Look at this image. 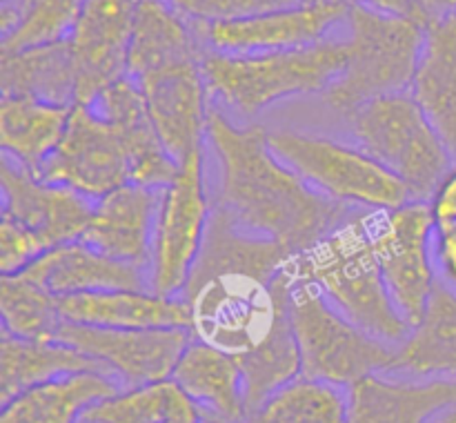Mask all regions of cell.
Segmentation results:
<instances>
[{"label":"cell","instance_id":"7c38bea8","mask_svg":"<svg viewBox=\"0 0 456 423\" xmlns=\"http://www.w3.org/2000/svg\"><path fill=\"white\" fill-rule=\"evenodd\" d=\"M191 338L187 328L116 329L62 321L56 341L101 361L125 387H136L172 378Z\"/></svg>","mask_w":456,"mask_h":423},{"label":"cell","instance_id":"7a4b0ae2","mask_svg":"<svg viewBox=\"0 0 456 423\" xmlns=\"http://www.w3.org/2000/svg\"><path fill=\"white\" fill-rule=\"evenodd\" d=\"M370 214V209H356L325 239L297 254L292 276L314 283L337 310L365 332L401 346L412 332V325L392 301L374 256Z\"/></svg>","mask_w":456,"mask_h":423},{"label":"cell","instance_id":"e575fe53","mask_svg":"<svg viewBox=\"0 0 456 423\" xmlns=\"http://www.w3.org/2000/svg\"><path fill=\"white\" fill-rule=\"evenodd\" d=\"M87 0H27L12 31L3 34L0 52L65 43Z\"/></svg>","mask_w":456,"mask_h":423},{"label":"cell","instance_id":"7402d4cb","mask_svg":"<svg viewBox=\"0 0 456 423\" xmlns=\"http://www.w3.org/2000/svg\"><path fill=\"white\" fill-rule=\"evenodd\" d=\"M205 423H239L248 417L243 370L236 356L191 338L172 372Z\"/></svg>","mask_w":456,"mask_h":423},{"label":"cell","instance_id":"d6a6232c","mask_svg":"<svg viewBox=\"0 0 456 423\" xmlns=\"http://www.w3.org/2000/svg\"><path fill=\"white\" fill-rule=\"evenodd\" d=\"M347 396L338 386L297 378L239 423H346Z\"/></svg>","mask_w":456,"mask_h":423},{"label":"cell","instance_id":"cb8c5ba5","mask_svg":"<svg viewBox=\"0 0 456 423\" xmlns=\"http://www.w3.org/2000/svg\"><path fill=\"white\" fill-rule=\"evenodd\" d=\"M410 94L456 156V12L428 22Z\"/></svg>","mask_w":456,"mask_h":423},{"label":"cell","instance_id":"ab89813d","mask_svg":"<svg viewBox=\"0 0 456 423\" xmlns=\"http://www.w3.org/2000/svg\"><path fill=\"white\" fill-rule=\"evenodd\" d=\"M343 4H356V7L372 9V12L381 13H392V16H417L421 18V13L417 12V4L414 0H338ZM423 20V18H421ZM428 25V22H426Z\"/></svg>","mask_w":456,"mask_h":423},{"label":"cell","instance_id":"277c9868","mask_svg":"<svg viewBox=\"0 0 456 423\" xmlns=\"http://www.w3.org/2000/svg\"><path fill=\"white\" fill-rule=\"evenodd\" d=\"M347 62L323 92L334 111L347 116L372 98L410 92L426 43V20L350 4L346 13Z\"/></svg>","mask_w":456,"mask_h":423},{"label":"cell","instance_id":"5bb4252c","mask_svg":"<svg viewBox=\"0 0 456 423\" xmlns=\"http://www.w3.org/2000/svg\"><path fill=\"white\" fill-rule=\"evenodd\" d=\"M136 0H87L67 38L76 83V102H89L129 74Z\"/></svg>","mask_w":456,"mask_h":423},{"label":"cell","instance_id":"2e32d148","mask_svg":"<svg viewBox=\"0 0 456 423\" xmlns=\"http://www.w3.org/2000/svg\"><path fill=\"white\" fill-rule=\"evenodd\" d=\"M3 214L29 227L49 248L78 240L92 216L94 200L61 183H49L3 154Z\"/></svg>","mask_w":456,"mask_h":423},{"label":"cell","instance_id":"5b68a950","mask_svg":"<svg viewBox=\"0 0 456 423\" xmlns=\"http://www.w3.org/2000/svg\"><path fill=\"white\" fill-rule=\"evenodd\" d=\"M294 261V258H292ZM292 263L274 281L240 272H218L187 283L191 334L227 354H249L289 312Z\"/></svg>","mask_w":456,"mask_h":423},{"label":"cell","instance_id":"1f68e13d","mask_svg":"<svg viewBox=\"0 0 456 423\" xmlns=\"http://www.w3.org/2000/svg\"><path fill=\"white\" fill-rule=\"evenodd\" d=\"M199 410L174 378L125 387L80 414L78 423H167L178 414Z\"/></svg>","mask_w":456,"mask_h":423},{"label":"cell","instance_id":"d590c367","mask_svg":"<svg viewBox=\"0 0 456 423\" xmlns=\"http://www.w3.org/2000/svg\"><path fill=\"white\" fill-rule=\"evenodd\" d=\"M169 3H174L181 12L196 20H234V18L303 7L316 0H169Z\"/></svg>","mask_w":456,"mask_h":423},{"label":"cell","instance_id":"6da1fadb","mask_svg":"<svg viewBox=\"0 0 456 423\" xmlns=\"http://www.w3.org/2000/svg\"><path fill=\"white\" fill-rule=\"evenodd\" d=\"M208 147L216 165L214 207L252 234L301 254L337 230L356 209L307 185L267 145L258 125L240 127L212 105Z\"/></svg>","mask_w":456,"mask_h":423},{"label":"cell","instance_id":"8d00e7d4","mask_svg":"<svg viewBox=\"0 0 456 423\" xmlns=\"http://www.w3.org/2000/svg\"><path fill=\"white\" fill-rule=\"evenodd\" d=\"M47 240L9 216H0V274H18L43 256Z\"/></svg>","mask_w":456,"mask_h":423},{"label":"cell","instance_id":"7bdbcfd3","mask_svg":"<svg viewBox=\"0 0 456 423\" xmlns=\"http://www.w3.org/2000/svg\"><path fill=\"white\" fill-rule=\"evenodd\" d=\"M167 423H205V421H203V417H200L199 410H191V412L178 414V417L169 419Z\"/></svg>","mask_w":456,"mask_h":423},{"label":"cell","instance_id":"44dd1931","mask_svg":"<svg viewBox=\"0 0 456 423\" xmlns=\"http://www.w3.org/2000/svg\"><path fill=\"white\" fill-rule=\"evenodd\" d=\"M69 323L116 329L191 328L190 305L183 297H160L151 289H105L58 298Z\"/></svg>","mask_w":456,"mask_h":423},{"label":"cell","instance_id":"f546056e","mask_svg":"<svg viewBox=\"0 0 456 423\" xmlns=\"http://www.w3.org/2000/svg\"><path fill=\"white\" fill-rule=\"evenodd\" d=\"M0 89L3 96H31L74 105V65L67 40L20 52H0Z\"/></svg>","mask_w":456,"mask_h":423},{"label":"cell","instance_id":"4316f807","mask_svg":"<svg viewBox=\"0 0 456 423\" xmlns=\"http://www.w3.org/2000/svg\"><path fill=\"white\" fill-rule=\"evenodd\" d=\"M71 105L31 96L0 98V147L3 154L38 174L62 141Z\"/></svg>","mask_w":456,"mask_h":423},{"label":"cell","instance_id":"603a6c76","mask_svg":"<svg viewBox=\"0 0 456 423\" xmlns=\"http://www.w3.org/2000/svg\"><path fill=\"white\" fill-rule=\"evenodd\" d=\"M205 52L208 47L194 18L169 0H136L129 43V74L134 78L178 62H200Z\"/></svg>","mask_w":456,"mask_h":423},{"label":"cell","instance_id":"8fae6325","mask_svg":"<svg viewBox=\"0 0 456 423\" xmlns=\"http://www.w3.org/2000/svg\"><path fill=\"white\" fill-rule=\"evenodd\" d=\"M38 176L98 200L116 187L132 183L127 147L118 129L92 105L74 102L61 145L45 160Z\"/></svg>","mask_w":456,"mask_h":423},{"label":"cell","instance_id":"d4e9b609","mask_svg":"<svg viewBox=\"0 0 456 423\" xmlns=\"http://www.w3.org/2000/svg\"><path fill=\"white\" fill-rule=\"evenodd\" d=\"M294 256L297 254L281 245L279 240L252 234L230 221L216 207H212L208 234H205L203 249L190 276V283L209 274H218V272H240V274L274 281L288 270Z\"/></svg>","mask_w":456,"mask_h":423},{"label":"cell","instance_id":"74e56055","mask_svg":"<svg viewBox=\"0 0 456 423\" xmlns=\"http://www.w3.org/2000/svg\"><path fill=\"white\" fill-rule=\"evenodd\" d=\"M435 265L444 285L456 292V223H444L435 230Z\"/></svg>","mask_w":456,"mask_h":423},{"label":"cell","instance_id":"b9f144b4","mask_svg":"<svg viewBox=\"0 0 456 423\" xmlns=\"http://www.w3.org/2000/svg\"><path fill=\"white\" fill-rule=\"evenodd\" d=\"M25 3L27 0H0V29H3V34L13 29Z\"/></svg>","mask_w":456,"mask_h":423},{"label":"cell","instance_id":"836d02e7","mask_svg":"<svg viewBox=\"0 0 456 423\" xmlns=\"http://www.w3.org/2000/svg\"><path fill=\"white\" fill-rule=\"evenodd\" d=\"M3 329L29 341H56L62 325L58 297L25 274L0 276Z\"/></svg>","mask_w":456,"mask_h":423},{"label":"cell","instance_id":"ee69618b","mask_svg":"<svg viewBox=\"0 0 456 423\" xmlns=\"http://www.w3.org/2000/svg\"><path fill=\"white\" fill-rule=\"evenodd\" d=\"M432 423H456V405H454V408H450L448 412L441 414V417L436 419V421H432Z\"/></svg>","mask_w":456,"mask_h":423},{"label":"cell","instance_id":"52a82bcc","mask_svg":"<svg viewBox=\"0 0 456 423\" xmlns=\"http://www.w3.org/2000/svg\"><path fill=\"white\" fill-rule=\"evenodd\" d=\"M289 321L303 361V377L352 386L377 372H390L399 346L381 341L352 323L310 281L294 279Z\"/></svg>","mask_w":456,"mask_h":423},{"label":"cell","instance_id":"30bf717a","mask_svg":"<svg viewBox=\"0 0 456 423\" xmlns=\"http://www.w3.org/2000/svg\"><path fill=\"white\" fill-rule=\"evenodd\" d=\"M212 207L203 150L183 160L176 178L163 187L150 263L151 292L183 297L203 249Z\"/></svg>","mask_w":456,"mask_h":423},{"label":"cell","instance_id":"f35d334b","mask_svg":"<svg viewBox=\"0 0 456 423\" xmlns=\"http://www.w3.org/2000/svg\"><path fill=\"white\" fill-rule=\"evenodd\" d=\"M430 209L435 214L436 225L444 223H456V163H452L450 172L439 183L436 191L430 199Z\"/></svg>","mask_w":456,"mask_h":423},{"label":"cell","instance_id":"484cf974","mask_svg":"<svg viewBox=\"0 0 456 423\" xmlns=\"http://www.w3.org/2000/svg\"><path fill=\"white\" fill-rule=\"evenodd\" d=\"M120 390L105 372H74L27 387L3 403L0 423H78L89 405Z\"/></svg>","mask_w":456,"mask_h":423},{"label":"cell","instance_id":"8992f818","mask_svg":"<svg viewBox=\"0 0 456 423\" xmlns=\"http://www.w3.org/2000/svg\"><path fill=\"white\" fill-rule=\"evenodd\" d=\"M347 120L356 145L395 172L412 200L430 203L454 156L412 94L372 98L356 107Z\"/></svg>","mask_w":456,"mask_h":423},{"label":"cell","instance_id":"4dcf8cb0","mask_svg":"<svg viewBox=\"0 0 456 423\" xmlns=\"http://www.w3.org/2000/svg\"><path fill=\"white\" fill-rule=\"evenodd\" d=\"M243 370V392L248 414L256 410L274 392L283 390L292 381L303 377L301 350L294 337L289 312L267 334L265 341L249 354L239 359Z\"/></svg>","mask_w":456,"mask_h":423},{"label":"cell","instance_id":"ac0fdd59","mask_svg":"<svg viewBox=\"0 0 456 423\" xmlns=\"http://www.w3.org/2000/svg\"><path fill=\"white\" fill-rule=\"evenodd\" d=\"M89 105L102 118L110 120L123 136L125 147H127L132 183L163 190L176 178L181 163L165 150L159 134L151 127L145 98L138 87V80L132 74L110 85Z\"/></svg>","mask_w":456,"mask_h":423},{"label":"cell","instance_id":"9a60e30c","mask_svg":"<svg viewBox=\"0 0 456 423\" xmlns=\"http://www.w3.org/2000/svg\"><path fill=\"white\" fill-rule=\"evenodd\" d=\"M347 4L316 0L312 4L234 20H196L205 47L223 53H258L307 47L330 38L332 27L346 22Z\"/></svg>","mask_w":456,"mask_h":423},{"label":"cell","instance_id":"d6986e66","mask_svg":"<svg viewBox=\"0 0 456 423\" xmlns=\"http://www.w3.org/2000/svg\"><path fill=\"white\" fill-rule=\"evenodd\" d=\"M454 405L456 378L403 381L370 374L350 386L346 423H428Z\"/></svg>","mask_w":456,"mask_h":423},{"label":"cell","instance_id":"3957f363","mask_svg":"<svg viewBox=\"0 0 456 423\" xmlns=\"http://www.w3.org/2000/svg\"><path fill=\"white\" fill-rule=\"evenodd\" d=\"M347 62V43L325 38L307 47L258 53L208 49L200 61L212 98L240 118H254L281 101L325 92Z\"/></svg>","mask_w":456,"mask_h":423},{"label":"cell","instance_id":"ba28073f","mask_svg":"<svg viewBox=\"0 0 456 423\" xmlns=\"http://www.w3.org/2000/svg\"><path fill=\"white\" fill-rule=\"evenodd\" d=\"M267 145L307 185L337 203L383 212L412 200L405 183L359 145L297 129H272Z\"/></svg>","mask_w":456,"mask_h":423},{"label":"cell","instance_id":"9c48e42d","mask_svg":"<svg viewBox=\"0 0 456 423\" xmlns=\"http://www.w3.org/2000/svg\"><path fill=\"white\" fill-rule=\"evenodd\" d=\"M436 221L428 200L370 214V243L392 301L410 325L423 319L436 288Z\"/></svg>","mask_w":456,"mask_h":423},{"label":"cell","instance_id":"f1b7e54d","mask_svg":"<svg viewBox=\"0 0 456 423\" xmlns=\"http://www.w3.org/2000/svg\"><path fill=\"white\" fill-rule=\"evenodd\" d=\"M390 372L456 378V292L436 283L423 319L396 352Z\"/></svg>","mask_w":456,"mask_h":423},{"label":"cell","instance_id":"60d3db41","mask_svg":"<svg viewBox=\"0 0 456 423\" xmlns=\"http://www.w3.org/2000/svg\"><path fill=\"white\" fill-rule=\"evenodd\" d=\"M414 4H417V12L421 13L426 22H432L436 18H444L456 12V0H414Z\"/></svg>","mask_w":456,"mask_h":423},{"label":"cell","instance_id":"83f0119b","mask_svg":"<svg viewBox=\"0 0 456 423\" xmlns=\"http://www.w3.org/2000/svg\"><path fill=\"white\" fill-rule=\"evenodd\" d=\"M87 370L111 374L101 361L76 350L74 346H67L62 341H29V338H18L3 329V338H0V401L3 403L36 383H45L62 374L87 372Z\"/></svg>","mask_w":456,"mask_h":423},{"label":"cell","instance_id":"ffe728a7","mask_svg":"<svg viewBox=\"0 0 456 423\" xmlns=\"http://www.w3.org/2000/svg\"><path fill=\"white\" fill-rule=\"evenodd\" d=\"M18 274L29 276L53 297L105 289H150V270L116 261L83 240L56 245Z\"/></svg>","mask_w":456,"mask_h":423},{"label":"cell","instance_id":"4fadbf2b","mask_svg":"<svg viewBox=\"0 0 456 423\" xmlns=\"http://www.w3.org/2000/svg\"><path fill=\"white\" fill-rule=\"evenodd\" d=\"M147 116L165 150L183 163L208 147L209 94L200 62H178L138 76Z\"/></svg>","mask_w":456,"mask_h":423},{"label":"cell","instance_id":"e0dca14e","mask_svg":"<svg viewBox=\"0 0 456 423\" xmlns=\"http://www.w3.org/2000/svg\"><path fill=\"white\" fill-rule=\"evenodd\" d=\"M160 196L163 190L138 183L116 187L94 200L92 216L78 240L116 261L150 270Z\"/></svg>","mask_w":456,"mask_h":423}]
</instances>
